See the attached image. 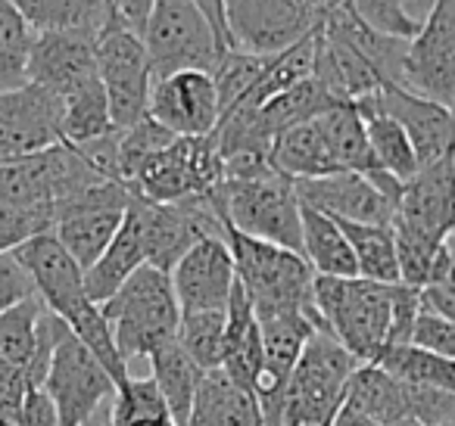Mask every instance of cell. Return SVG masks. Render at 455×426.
I'll return each instance as SVG.
<instances>
[{"instance_id": "f35d334b", "label": "cell", "mask_w": 455, "mask_h": 426, "mask_svg": "<svg viewBox=\"0 0 455 426\" xmlns=\"http://www.w3.org/2000/svg\"><path fill=\"white\" fill-rule=\"evenodd\" d=\"M178 345L200 364L203 370L221 367L225 345V312H181L178 320Z\"/></svg>"}, {"instance_id": "8992f818", "label": "cell", "mask_w": 455, "mask_h": 426, "mask_svg": "<svg viewBox=\"0 0 455 426\" xmlns=\"http://www.w3.org/2000/svg\"><path fill=\"white\" fill-rule=\"evenodd\" d=\"M219 202L225 225L262 243H275L303 256V202L281 171L250 181H221Z\"/></svg>"}, {"instance_id": "e575fe53", "label": "cell", "mask_w": 455, "mask_h": 426, "mask_svg": "<svg viewBox=\"0 0 455 426\" xmlns=\"http://www.w3.org/2000/svg\"><path fill=\"white\" fill-rule=\"evenodd\" d=\"M109 131H116V125L113 115H109V100L100 78L63 97V140L88 144V140H97Z\"/></svg>"}, {"instance_id": "1f68e13d", "label": "cell", "mask_w": 455, "mask_h": 426, "mask_svg": "<svg viewBox=\"0 0 455 426\" xmlns=\"http://www.w3.org/2000/svg\"><path fill=\"white\" fill-rule=\"evenodd\" d=\"M337 225L343 227L349 240L359 277L374 283H399L393 225H359V221H337Z\"/></svg>"}, {"instance_id": "ba28073f", "label": "cell", "mask_w": 455, "mask_h": 426, "mask_svg": "<svg viewBox=\"0 0 455 426\" xmlns=\"http://www.w3.org/2000/svg\"><path fill=\"white\" fill-rule=\"evenodd\" d=\"M107 181L76 144L60 140L32 156L0 159V200L26 209H57L63 200Z\"/></svg>"}, {"instance_id": "c3c4849f", "label": "cell", "mask_w": 455, "mask_h": 426, "mask_svg": "<svg viewBox=\"0 0 455 426\" xmlns=\"http://www.w3.org/2000/svg\"><path fill=\"white\" fill-rule=\"evenodd\" d=\"M331 426H380V423H374V420H368L365 414H359L349 405H343L340 411H337V417L331 420Z\"/></svg>"}, {"instance_id": "cb8c5ba5", "label": "cell", "mask_w": 455, "mask_h": 426, "mask_svg": "<svg viewBox=\"0 0 455 426\" xmlns=\"http://www.w3.org/2000/svg\"><path fill=\"white\" fill-rule=\"evenodd\" d=\"M188 426H266L256 392L235 383L221 367L206 370L190 405Z\"/></svg>"}, {"instance_id": "74e56055", "label": "cell", "mask_w": 455, "mask_h": 426, "mask_svg": "<svg viewBox=\"0 0 455 426\" xmlns=\"http://www.w3.org/2000/svg\"><path fill=\"white\" fill-rule=\"evenodd\" d=\"M35 28L22 13L0 0V91H13L28 82V53L35 44Z\"/></svg>"}, {"instance_id": "b9f144b4", "label": "cell", "mask_w": 455, "mask_h": 426, "mask_svg": "<svg viewBox=\"0 0 455 426\" xmlns=\"http://www.w3.org/2000/svg\"><path fill=\"white\" fill-rule=\"evenodd\" d=\"M53 231V209H26L0 200V256Z\"/></svg>"}, {"instance_id": "e0dca14e", "label": "cell", "mask_w": 455, "mask_h": 426, "mask_svg": "<svg viewBox=\"0 0 455 426\" xmlns=\"http://www.w3.org/2000/svg\"><path fill=\"white\" fill-rule=\"evenodd\" d=\"M147 115L175 138H203L219 125V94L209 72H175L153 78Z\"/></svg>"}, {"instance_id": "2e32d148", "label": "cell", "mask_w": 455, "mask_h": 426, "mask_svg": "<svg viewBox=\"0 0 455 426\" xmlns=\"http://www.w3.org/2000/svg\"><path fill=\"white\" fill-rule=\"evenodd\" d=\"M172 289L181 312H225L237 268L225 237H203L172 268Z\"/></svg>"}, {"instance_id": "6da1fadb", "label": "cell", "mask_w": 455, "mask_h": 426, "mask_svg": "<svg viewBox=\"0 0 455 426\" xmlns=\"http://www.w3.org/2000/svg\"><path fill=\"white\" fill-rule=\"evenodd\" d=\"M20 258V264L32 277L35 296L44 302V308L51 314H57L78 339L91 349V355L107 367V374L119 383L128 380V364L122 361L119 349H116L113 330H109L107 318H103L100 305L88 296L84 287V271L78 268V262L63 249L57 237L41 233V237L22 243L13 252Z\"/></svg>"}, {"instance_id": "3957f363", "label": "cell", "mask_w": 455, "mask_h": 426, "mask_svg": "<svg viewBox=\"0 0 455 426\" xmlns=\"http://www.w3.org/2000/svg\"><path fill=\"white\" fill-rule=\"evenodd\" d=\"M315 308L324 330L359 364H374L390 343L393 283L365 277H315Z\"/></svg>"}, {"instance_id": "d6a6232c", "label": "cell", "mask_w": 455, "mask_h": 426, "mask_svg": "<svg viewBox=\"0 0 455 426\" xmlns=\"http://www.w3.org/2000/svg\"><path fill=\"white\" fill-rule=\"evenodd\" d=\"M334 106H340V100H334L315 78H306V82L287 88L284 94L272 97V100L262 109H256V113H259V122L266 125V131L272 134V138H278L287 128L306 125V122L331 113Z\"/></svg>"}, {"instance_id": "4dcf8cb0", "label": "cell", "mask_w": 455, "mask_h": 426, "mask_svg": "<svg viewBox=\"0 0 455 426\" xmlns=\"http://www.w3.org/2000/svg\"><path fill=\"white\" fill-rule=\"evenodd\" d=\"M318 125L324 131V140L331 146V156H334L337 169L340 171H374V156L371 146H368V131L365 119L359 115L355 103H340L331 113L318 115Z\"/></svg>"}, {"instance_id": "8d00e7d4", "label": "cell", "mask_w": 455, "mask_h": 426, "mask_svg": "<svg viewBox=\"0 0 455 426\" xmlns=\"http://www.w3.org/2000/svg\"><path fill=\"white\" fill-rule=\"evenodd\" d=\"M374 364L396 374L399 380L421 383V386L455 395V358L434 355V351L418 349V345H390L380 351Z\"/></svg>"}, {"instance_id": "ac0fdd59", "label": "cell", "mask_w": 455, "mask_h": 426, "mask_svg": "<svg viewBox=\"0 0 455 426\" xmlns=\"http://www.w3.org/2000/svg\"><path fill=\"white\" fill-rule=\"evenodd\" d=\"M393 225L436 243L455 231V159L421 165L403 184Z\"/></svg>"}, {"instance_id": "9c48e42d", "label": "cell", "mask_w": 455, "mask_h": 426, "mask_svg": "<svg viewBox=\"0 0 455 426\" xmlns=\"http://www.w3.org/2000/svg\"><path fill=\"white\" fill-rule=\"evenodd\" d=\"M221 159L215 134L203 138H172L153 153L125 184L147 202H181L194 196H212L221 187Z\"/></svg>"}, {"instance_id": "30bf717a", "label": "cell", "mask_w": 455, "mask_h": 426, "mask_svg": "<svg viewBox=\"0 0 455 426\" xmlns=\"http://www.w3.org/2000/svg\"><path fill=\"white\" fill-rule=\"evenodd\" d=\"M41 389L51 398L57 426H88L97 407L107 398H113L116 380L91 355L88 345L63 324Z\"/></svg>"}, {"instance_id": "f546056e", "label": "cell", "mask_w": 455, "mask_h": 426, "mask_svg": "<svg viewBox=\"0 0 455 426\" xmlns=\"http://www.w3.org/2000/svg\"><path fill=\"white\" fill-rule=\"evenodd\" d=\"M303 258L315 277H359L343 227L309 206H303Z\"/></svg>"}, {"instance_id": "7a4b0ae2", "label": "cell", "mask_w": 455, "mask_h": 426, "mask_svg": "<svg viewBox=\"0 0 455 426\" xmlns=\"http://www.w3.org/2000/svg\"><path fill=\"white\" fill-rule=\"evenodd\" d=\"M122 361L150 358L159 345L178 336L181 305L172 289V277L153 264H140L100 305Z\"/></svg>"}, {"instance_id": "44dd1931", "label": "cell", "mask_w": 455, "mask_h": 426, "mask_svg": "<svg viewBox=\"0 0 455 426\" xmlns=\"http://www.w3.org/2000/svg\"><path fill=\"white\" fill-rule=\"evenodd\" d=\"M97 75V35L38 32L28 53V82L66 97Z\"/></svg>"}, {"instance_id": "f6af8a7d", "label": "cell", "mask_w": 455, "mask_h": 426, "mask_svg": "<svg viewBox=\"0 0 455 426\" xmlns=\"http://www.w3.org/2000/svg\"><path fill=\"white\" fill-rule=\"evenodd\" d=\"M411 345L427 349V351L443 355V358H455V320L440 318V314H430L421 308L418 324H415V336H411Z\"/></svg>"}, {"instance_id": "7bdbcfd3", "label": "cell", "mask_w": 455, "mask_h": 426, "mask_svg": "<svg viewBox=\"0 0 455 426\" xmlns=\"http://www.w3.org/2000/svg\"><path fill=\"white\" fill-rule=\"evenodd\" d=\"M421 308L430 314L455 320V231L443 240L427 287L421 289Z\"/></svg>"}, {"instance_id": "4316f807", "label": "cell", "mask_w": 455, "mask_h": 426, "mask_svg": "<svg viewBox=\"0 0 455 426\" xmlns=\"http://www.w3.org/2000/svg\"><path fill=\"white\" fill-rule=\"evenodd\" d=\"M359 115L365 119V131H368V146H371V156H374V165L384 169L387 175H393L396 181H409L421 165H418V156H415V146H411L409 134L403 131L393 115H387L384 109L378 106V100L365 97V100L355 103Z\"/></svg>"}, {"instance_id": "d6986e66", "label": "cell", "mask_w": 455, "mask_h": 426, "mask_svg": "<svg viewBox=\"0 0 455 426\" xmlns=\"http://www.w3.org/2000/svg\"><path fill=\"white\" fill-rule=\"evenodd\" d=\"M303 206L324 212L337 221H359V225H393L396 202L362 171H337L328 178L293 181Z\"/></svg>"}, {"instance_id": "8fae6325", "label": "cell", "mask_w": 455, "mask_h": 426, "mask_svg": "<svg viewBox=\"0 0 455 426\" xmlns=\"http://www.w3.org/2000/svg\"><path fill=\"white\" fill-rule=\"evenodd\" d=\"M97 75L107 91L116 128H132L147 119L153 88L150 59H147L140 35L116 16L97 35Z\"/></svg>"}, {"instance_id": "7402d4cb", "label": "cell", "mask_w": 455, "mask_h": 426, "mask_svg": "<svg viewBox=\"0 0 455 426\" xmlns=\"http://www.w3.org/2000/svg\"><path fill=\"white\" fill-rule=\"evenodd\" d=\"M353 411L365 414L380 426H421L415 407V383L399 380L396 374L378 367V364H359L349 376L347 398Z\"/></svg>"}, {"instance_id": "277c9868", "label": "cell", "mask_w": 455, "mask_h": 426, "mask_svg": "<svg viewBox=\"0 0 455 426\" xmlns=\"http://www.w3.org/2000/svg\"><path fill=\"white\" fill-rule=\"evenodd\" d=\"M225 240L235 256L237 280L253 302L256 318L281 312H303L318 318L315 308V271L299 252L262 243L225 225Z\"/></svg>"}, {"instance_id": "ee69618b", "label": "cell", "mask_w": 455, "mask_h": 426, "mask_svg": "<svg viewBox=\"0 0 455 426\" xmlns=\"http://www.w3.org/2000/svg\"><path fill=\"white\" fill-rule=\"evenodd\" d=\"M35 380L26 367L0 361V426H20L28 395L35 392Z\"/></svg>"}, {"instance_id": "ab89813d", "label": "cell", "mask_w": 455, "mask_h": 426, "mask_svg": "<svg viewBox=\"0 0 455 426\" xmlns=\"http://www.w3.org/2000/svg\"><path fill=\"white\" fill-rule=\"evenodd\" d=\"M268 57H256L247 51H225L219 59V66L212 69V84L219 94V113L225 115L228 109H235L237 103H243V97L253 91L256 78L262 75ZM219 115V119H221Z\"/></svg>"}, {"instance_id": "f907efd6", "label": "cell", "mask_w": 455, "mask_h": 426, "mask_svg": "<svg viewBox=\"0 0 455 426\" xmlns=\"http://www.w3.org/2000/svg\"><path fill=\"white\" fill-rule=\"evenodd\" d=\"M322 4H324V7H331V4H337V0H322Z\"/></svg>"}, {"instance_id": "d4e9b609", "label": "cell", "mask_w": 455, "mask_h": 426, "mask_svg": "<svg viewBox=\"0 0 455 426\" xmlns=\"http://www.w3.org/2000/svg\"><path fill=\"white\" fill-rule=\"evenodd\" d=\"M134 200V196H132ZM147 264V252H144V237H140V225H138V215L134 209L128 206L125 221H122L119 233L113 237V243L107 246L100 258L84 271V287H88V296L103 305L134 271Z\"/></svg>"}, {"instance_id": "484cf974", "label": "cell", "mask_w": 455, "mask_h": 426, "mask_svg": "<svg viewBox=\"0 0 455 426\" xmlns=\"http://www.w3.org/2000/svg\"><path fill=\"white\" fill-rule=\"evenodd\" d=\"M272 165L275 171L287 175L291 181H309V178H328L337 175V162L331 156V146L324 140V131L318 119L306 125L287 128L284 134L275 138L272 146Z\"/></svg>"}, {"instance_id": "9a60e30c", "label": "cell", "mask_w": 455, "mask_h": 426, "mask_svg": "<svg viewBox=\"0 0 455 426\" xmlns=\"http://www.w3.org/2000/svg\"><path fill=\"white\" fill-rule=\"evenodd\" d=\"M63 140V97L41 84L0 91V159L41 153Z\"/></svg>"}, {"instance_id": "d590c367", "label": "cell", "mask_w": 455, "mask_h": 426, "mask_svg": "<svg viewBox=\"0 0 455 426\" xmlns=\"http://www.w3.org/2000/svg\"><path fill=\"white\" fill-rule=\"evenodd\" d=\"M347 4L378 35L411 41L424 28L436 0H347Z\"/></svg>"}, {"instance_id": "83f0119b", "label": "cell", "mask_w": 455, "mask_h": 426, "mask_svg": "<svg viewBox=\"0 0 455 426\" xmlns=\"http://www.w3.org/2000/svg\"><path fill=\"white\" fill-rule=\"evenodd\" d=\"M147 364H150V376H153V383H156L159 392H163L175 423L188 426L190 405H194L196 386H200L206 370H203L200 364L178 345V339L159 345V349L147 358Z\"/></svg>"}, {"instance_id": "60d3db41", "label": "cell", "mask_w": 455, "mask_h": 426, "mask_svg": "<svg viewBox=\"0 0 455 426\" xmlns=\"http://www.w3.org/2000/svg\"><path fill=\"white\" fill-rule=\"evenodd\" d=\"M172 138H175V134L165 131L150 115L140 119L138 125H132V128H119V181L122 184L132 181L134 171H138L153 153L163 150Z\"/></svg>"}, {"instance_id": "836d02e7", "label": "cell", "mask_w": 455, "mask_h": 426, "mask_svg": "<svg viewBox=\"0 0 455 426\" xmlns=\"http://www.w3.org/2000/svg\"><path fill=\"white\" fill-rule=\"evenodd\" d=\"M107 426H178L153 376H132L113 392Z\"/></svg>"}, {"instance_id": "5b68a950", "label": "cell", "mask_w": 455, "mask_h": 426, "mask_svg": "<svg viewBox=\"0 0 455 426\" xmlns=\"http://www.w3.org/2000/svg\"><path fill=\"white\" fill-rule=\"evenodd\" d=\"M355 367L359 361L328 330L312 333L287 380L278 426H331Z\"/></svg>"}, {"instance_id": "bcb514c9", "label": "cell", "mask_w": 455, "mask_h": 426, "mask_svg": "<svg viewBox=\"0 0 455 426\" xmlns=\"http://www.w3.org/2000/svg\"><path fill=\"white\" fill-rule=\"evenodd\" d=\"M28 296H35L32 277H28V271L22 268L13 252H4L0 256V314L13 308L16 302L28 299Z\"/></svg>"}, {"instance_id": "7dc6e473", "label": "cell", "mask_w": 455, "mask_h": 426, "mask_svg": "<svg viewBox=\"0 0 455 426\" xmlns=\"http://www.w3.org/2000/svg\"><path fill=\"white\" fill-rule=\"evenodd\" d=\"M107 4H109V10H113L116 20L125 22L128 28H134V32L140 35L156 0H107Z\"/></svg>"}, {"instance_id": "5bb4252c", "label": "cell", "mask_w": 455, "mask_h": 426, "mask_svg": "<svg viewBox=\"0 0 455 426\" xmlns=\"http://www.w3.org/2000/svg\"><path fill=\"white\" fill-rule=\"evenodd\" d=\"M399 88L455 109V4L436 0L424 28L409 41Z\"/></svg>"}, {"instance_id": "52a82bcc", "label": "cell", "mask_w": 455, "mask_h": 426, "mask_svg": "<svg viewBox=\"0 0 455 426\" xmlns=\"http://www.w3.org/2000/svg\"><path fill=\"white\" fill-rule=\"evenodd\" d=\"M140 41H144L153 78L175 75V72L212 75L221 53L231 51L209 26L206 16L196 10L194 0H156L144 22Z\"/></svg>"}, {"instance_id": "7c38bea8", "label": "cell", "mask_w": 455, "mask_h": 426, "mask_svg": "<svg viewBox=\"0 0 455 426\" xmlns=\"http://www.w3.org/2000/svg\"><path fill=\"white\" fill-rule=\"evenodd\" d=\"M235 51L275 57L318 28L322 0H221Z\"/></svg>"}, {"instance_id": "f1b7e54d", "label": "cell", "mask_w": 455, "mask_h": 426, "mask_svg": "<svg viewBox=\"0 0 455 426\" xmlns=\"http://www.w3.org/2000/svg\"><path fill=\"white\" fill-rule=\"evenodd\" d=\"M35 32H91L100 35L113 20L107 0H7Z\"/></svg>"}, {"instance_id": "4fadbf2b", "label": "cell", "mask_w": 455, "mask_h": 426, "mask_svg": "<svg viewBox=\"0 0 455 426\" xmlns=\"http://www.w3.org/2000/svg\"><path fill=\"white\" fill-rule=\"evenodd\" d=\"M132 206V190L119 181H100L53 209V237L88 271L107 252Z\"/></svg>"}, {"instance_id": "ffe728a7", "label": "cell", "mask_w": 455, "mask_h": 426, "mask_svg": "<svg viewBox=\"0 0 455 426\" xmlns=\"http://www.w3.org/2000/svg\"><path fill=\"white\" fill-rule=\"evenodd\" d=\"M374 100L409 134L418 165L455 159V109L411 94L399 84H384L380 91H374Z\"/></svg>"}, {"instance_id": "816d5d0a", "label": "cell", "mask_w": 455, "mask_h": 426, "mask_svg": "<svg viewBox=\"0 0 455 426\" xmlns=\"http://www.w3.org/2000/svg\"><path fill=\"white\" fill-rule=\"evenodd\" d=\"M449 4H455V0H449Z\"/></svg>"}, {"instance_id": "603a6c76", "label": "cell", "mask_w": 455, "mask_h": 426, "mask_svg": "<svg viewBox=\"0 0 455 426\" xmlns=\"http://www.w3.org/2000/svg\"><path fill=\"white\" fill-rule=\"evenodd\" d=\"M221 370L243 389L256 392L262 370V330L253 312V302L243 293L241 280L225 308V345H221Z\"/></svg>"}, {"instance_id": "681fc988", "label": "cell", "mask_w": 455, "mask_h": 426, "mask_svg": "<svg viewBox=\"0 0 455 426\" xmlns=\"http://www.w3.org/2000/svg\"><path fill=\"white\" fill-rule=\"evenodd\" d=\"M436 426H455V420H446V423H436Z\"/></svg>"}]
</instances>
